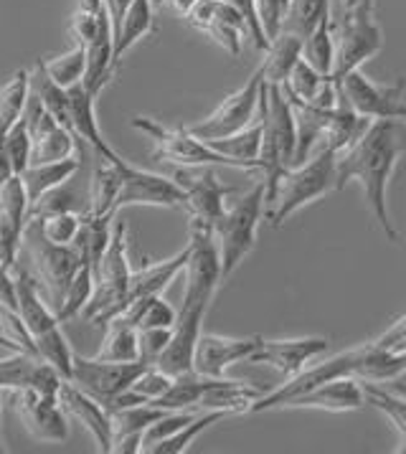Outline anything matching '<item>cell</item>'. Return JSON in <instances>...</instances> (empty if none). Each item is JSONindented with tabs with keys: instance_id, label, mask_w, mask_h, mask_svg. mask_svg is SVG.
Segmentation results:
<instances>
[{
	"instance_id": "obj_1",
	"label": "cell",
	"mask_w": 406,
	"mask_h": 454,
	"mask_svg": "<svg viewBox=\"0 0 406 454\" xmlns=\"http://www.w3.org/2000/svg\"><path fill=\"white\" fill-rule=\"evenodd\" d=\"M402 155H406V120H373L351 147L338 153V191L351 181L361 183L371 214L391 244H399L402 234L388 216L386 191Z\"/></svg>"
},
{
	"instance_id": "obj_9",
	"label": "cell",
	"mask_w": 406,
	"mask_h": 454,
	"mask_svg": "<svg viewBox=\"0 0 406 454\" xmlns=\"http://www.w3.org/2000/svg\"><path fill=\"white\" fill-rule=\"evenodd\" d=\"M406 82L376 84L361 69H355L338 84V97H343L355 114L369 120H406L404 105Z\"/></svg>"
},
{
	"instance_id": "obj_24",
	"label": "cell",
	"mask_w": 406,
	"mask_h": 454,
	"mask_svg": "<svg viewBox=\"0 0 406 454\" xmlns=\"http://www.w3.org/2000/svg\"><path fill=\"white\" fill-rule=\"evenodd\" d=\"M188 254H191V249L185 247V249H181L178 254L170 256L166 262L150 264V267H143V270L129 274V302L137 300V297L163 294L168 285L185 270Z\"/></svg>"
},
{
	"instance_id": "obj_42",
	"label": "cell",
	"mask_w": 406,
	"mask_h": 454,
	"mask_svg": "<svg viewBox=\"0 0 406 454\" xmlns=\"http://www.w3.org/2000/svg\"><path fill=\"white\" fill-rule=\"evenodd\" d=\"M84 69H87V49L82 43H74L72 51L46 61V72L51 74V79L56 84H61L64 90L79 84L84 79Z\"/></svg>"
},
{
	"instance_id": "obj_19",
	"label": "cell",
	"mask_w": 406,
	"mask_h": 454,
	"mask_svg": "<svg viewBox=\"0 0 406 454\" xmlns=\"http://www.w3.org/2000/svg\"><path fill=\"white\" fill-rule=\"evenodd\" d=\"M331 348L328 338H290V340H264L249 364H262L277 368L285 379H293L313 358L323 356Z\"/></svg>"
},
{
	"instance_id": "obj_4",
	"label": "cell",
	"mask_w": 406,
	"mask_h": 454,
	"mask_svg": "<svg viewBox=\"0 0 406 454\" xmlns=\"http://www.w3.org/2000/svg\"><path fill=\"white\" fill-rule=\"evenodd\" d=\"M16 290H19L20 320H23L26 330H28L31 343L36 346L38 356L46 364L54 365L64 379H72L74 353L69 348L66 335L61 333V320L43 302V294H41L38 282L26 270H19L16 272Z\"/></svg>"
},
{
	"instance_id": "obj_43",
	"label": "cell",
	"mask_w": 406,
	"mask_h": 454,
	"mask_svg": "<svg viewBox=\"0 0 406 454\" xmlns=\"http://www.w3.org/2000/svg\"><path fill=\"white\" fill-rule=\"evenodd\" d=\"M31 132H28V122L20 114L19 120L5 129V153L13 168V176H20L28 165H31Z\"/></svg>"
},
{
	"instance_id": "obj_18",
	"label": "cell",
	"mask_w": 406,
	"mask_h": 454,
	"mask_svg": "<svg viewBox=\"0 0 406 454\" xmlns=\"http://www.w3.org/2000/svg\"><path fill=\"white\" fill-rule=\"evenodd\" d=\"M64 376L54 365L31 353H13L11 358L0 361V394L3 391H20L36 388L41 394H59Z\"/></svg>"
},
{
	"instance_id": "obj_38",
	"label": "cell",
	"mask_w": 406,
	"mask_h": 454,
	"mask_svg": "<svg viewBox=\"0 0 406 454\" xmlns=\"http://www.w3.org/2000/svg\"><path fill=\"white\" fill-rule=\"evenodd\" d=\"M31 94V72L20 69L5 84H0V122L8 129L26 109Z\"/></svg>"
},
{
	"instance_id": "obj_33",
	"label": "cell",
	"mask_w": 406,
	"mask_h": 454,
	"mask_svg": "<svg viewBox=\"0 0 406 454\" xmlns=\"http://www.w3.org/2000/svg\"><path fill=\"white\" fill-rule=\"evenodd\" d=\"M152 5H155L152 0H135L128 8L122 26L114 36V69L120 67L122 56L128 54L140 38L148 36L152 31Z\"/></svg>"
},
{
	"instance_id": "obj_27",
	"label": "cell",
	"mask_w": 406,
	"mask_h": 454,
	"mask_svg": "<svg viewBox=\"0 0 406 454\" xmlns=\"http://www.w3.org/2000/svg\"><path fill=\"white\" fill-rule=\"evenodd\" d=\"M302 56V38L293 36L287 31H279L277 36L272 38L269 49L264 51V61L259 64L264 82L267 84H285L287 76L293 74L295 64Z\"/></svg>"
},
{
	"instance_id": "obj_25",
	"label": "cell",
	"mask_w": 406,
	"mask_h": 454,
	"mask_svg": "<svg viewBox=\"0 0 406 454\" xmlns=\"http://www.w3.org/2000/svg\"><path fill=\"white\" fill-rule=\"evenodd\" d=\"M120 160L110 163L105 158H97V168L92 173V188H90V200H92L90 214H94V216H117V196H120V188H122Z\"/></svg>"
},
{
	"instance_id": "obj_17",
	"label": "cell",
	"mask_w": 406,
	"mask_h": 454,
	"mask_svg": "<svg viewBox=\"0 0 406 454\" xmlns=\"http://www.w3.org/2000/svg\"><path fill=\"white\" fill-rule=\"evenodd\" d=\"M56 399L61 403V409L69 414L72 419H76L90 434H92L97 450L102 454L112 452V421L110 411L105 409V403L90 396L87 391H82L74 381L64 379L61 386H59V394Z\"/></svg>"
},
{
	"instance_id": "obj_44",
	"label": "cell",
	"mask_w": 406,
	"mask_h": 454,
	"mask_svg": "<svg viewBox=\"0 0 406 454\" xmlns=\"http://www.w3.org/2000/svg\"><path fill=\"white\" fill-rule=\"evenodd\" d=\"M196 414L193 411H168L158 421H152L145 434H143V452H150L155 444H160L163 439L173 436L178 429H183L188 421H193Z\"/></svg>"
},
{
	"instance_id": "obj_2",
	"label": "cell",
	"mask_w": 406,
	"mask_h": 454,
	"mask_svg": "<svg viewBox=\"0 0 406 454\" xmlns=\"http://www.w3.org/2000/svg\"><path fill=\"white\" fill-rule=\"evenodd\" d=\"M259 120H262V147L257 170L264 176V208L275 200L282 176L295 163L297 128L293 105L279 84H262L259 91Z\"/></svg>"
},
{
	"instance_id": "obj_21",
	"label": "cell",
	"mask_w": 406,
	"mask_h": 454,
	"mask_svg": "<svg viewBox=\"0 0 406 454\" xmlns=\"http://www.w3.org/2000/svg\"><path fill=\"white\" fill-rule=\"evenodd\" d=\"M168 414L166 409H158L152 403H135L110 409L112 421V452L135 454L143 452V434L152 421Z\"/></svg>"
},
{
	"instance_id": "obj_12",
	"label": "cell",
	"mask_w": 406,
	"mask_h": 454,
	"mask_svg": "<svg viewBox=\"0 0 406 454\" xmlns=\"http://www.w3.org/2000/svg\"><path fill=\"white\" fill-rule=\"evenodd\" d=\"M173 181L183 188V208L188 211L191 221L214 229L216 221L226 211V196L234 193V188L223 185L216 178L214 165H203V168H181L178 165L176 173H173Z\"/></svg>"
},
{
	"instance_id": "obj_16",
	"label": "cell",
	"mask_w": 406,
	"mask_h": 454,
	"mask_svg": "<svg viewBox=\"0 0 406 454\" xmlns=\"http://www.w3.org/2000/svg\"><path fill=\"white\" fill-rule=\"evenodd\" d=\"M193 28L214 38L231 56L241 54V41L249 38V28L239 13L223 0H199L185 16Z\"/></svg>"
},
{
	"instance_id": "obj_31",
	"label": "cell",
	"mask_w": 406,
	"mask_h": 454,
	"mask_svg": "<svg viewBox=\"0 0 406 454\" xmlns=\"http://www.w3.org/2000/svg\"><path fill=\"white\" fill-rule=\"evenodd\" d=\"M208 145L214 147L216 153L226 155L229 160H234L237 168L241 170H257L259 147H262V120L252 122L249 128L239 129L229 137H219V140H208Z\"/></svg>"
},
{
	"instance_id": "obj_55",
	"label": "cell",
	"mask_w": 406,
	"mask_h": 454,
	"mask_svg": "<svg viewBox=\"0 0 406 454\" xmlns=\"http://www.w3.org/2000/svg\"><path fill=\"white\" fill-rule=\"evenodd\" d=\"M343 11H355V8H373L376 0H340Z\"/></svg>"
},
{
	"instance_id": "obj_46",
	"label": "cell",
	"mask_w": 406,
	"mask_h": 454,
	"mask_svg": "<svg viewBox=\"0 0 406 454\" xmlns=\"http://www.w3.org/2000/svg\"><path fill=\"white\" fill-rule=\"evenodd\" d=\"M173 327H137V358L143 364L155 365L163 356Z\"/></svg>"
},
{
	"instance_id": "obj_26",
	"label": "cell",
	"mask_w": 406,
	"mask_h": 454,
	"mask_svg": "<svg viewBox=\"0 0 406 454\" xmlns=\"http://www.w3.org/2000/svg\"><path fill=\"white\" fill-rule=\"evenodd\" d=\"M112 74H114V34H112L110 16H107L99 36L87 46V69H84L82 84L92 94H99L102 87L110 82Z\"/></svg>"
},
{
	"instance_id": "obj_54",
	"label": "cell",
	"mask_w": 406,
	"mask_h": 454,
	"mask_svg": "<svg viewBox=\"0 0 406 454\" xmlns=\"http://www.w3.org/2000/svg\"><path fill=\"white\" fill-rule=\"evenodd\" d=\"M79 11H87V13H102V11H105V0H79Z\"/></svg>"
},
{
	"instance_id": "obj_20",
	"label": "cell",
	"mask_w": 406,
	"mask_h": 454,
	"mask_svg": "<svg viewBox=\"0 0 406 454\" xmlns=\"http://www.w3.org/2000/svg\"><path fill=\"white\" fill-rule=\"evenodd\" d=\"M363 403H366L363 383L353 376H346V379L320 383L310 391L300 394L285 409H317L328 414H346V411H358Z\"/></svg>"
},
{
	"instance_id": "obj_3",
	"label": "cell",
	"mask_w": 406,
	"mask_h": 454,
	"mask_svg": "<svg viewBox=\"0 0 406 454\" xmlns=\"http://www.w3.org/2000/svg\"><path fill=\"white\" fill-rule=\"evenodd\" d=\"M332 191H338V153L320 150L282 176L275 200L264 208V214L272 226H282L295 211L325 199Z\"/></svg>"
},
{
	"instance_id": "obj_8",
	"label": "cell",
	"mask_w": 406,
	"mask_h": 454,
	"mask_svg": "<svg viewBox=\"0 0 406 454\" xmlns=\"http://www.w3.org/2000/svg\"><path fill=\"white\" fill-rule=\"evenodd\" d=\"M335 26V20H332ZM338 38H335V59H332L331 79L335 87L355 69H361L363 61L381 51V28L373 20V8H355L343 11L338 19Z\"/></svg>"
},
{
	"instance_id": "obj_23",
	"label": "cell",
	"mask_w": 406,
	"mask_h": 454,
	"mask_svg": "<svg viewBox=\"0 0 406 454\" xmlns=\"http://www.w3.org/2000/svg\"><path fill=\"white\" fill-rule=\"evenodd\" d=\"M267 391H262L249 381H231V379H211L208 388L203 391L199 409L206 411H223V414H244L252 411V406L257 403Z\"/></svg>"
},
{
	"instance_id": "obj_10",
	"label": "cell",
	"mask_w": 406,
	"mask_h": 454,
	"mask_svg": "<svg viewBox=\"0 0 406 454\" xmlns=\"http://www.w3.org/2000/svg\"><path fill=\"white\" fill-rule=\"evenodd\" d=\"M145 368L148 364H143V361H102L97 356L94 358L74 356L69 381H74L82 391H87L107 409L120 394L132 388V383L137 381V376Z\"/></svg>"
},
{
	"instance_id": "obj_48",
	"label": "cell",
	"mask_w": 406,
	"mask_h": 454,
	"mask_svg": "<svg viewBox=\"0 0 406 454\" xmlns=\"http://www.w3.org/2000/svg\"><path fill=\"white\" fill-rule=\"evenodd\" d=\"M170 383H173V376H168L166 371H160L158 365H148V368L137 376V381L132 383V391L140 394V396L150 403V401L160 399L168 388H170Z\"/></svg>"
},
{
	"instance_id": "obj_30",
	"label": "cell",
	"mask_w": 406,
	"mask_h": 454,
	"mask_svg": "<svg viewBox=\"0 0 406 454\" xmlns=\"http://www.w3.org/2000/svg\"><path fill=\"white\" fill-rule=\"evenodd\" d=\"M31 94L41 102V107L54 114V120L61 128L72 129V120H69V91L64 90L61 84H56L54 79H51V74L46 72V59H38L36 67L31 69Z\"/></svg>"
},
{
	"instance_id": "obj_5",
	"label": "cell",
	"mask_w": 406,
	"mask_h": 454,
	"mask_svg": "<svg viewBox=\"0 0 406 454\" xmlns=\"http://www.w3.org/2000/svg\"><path fill=\"white\" fill-rule=\"evenodd\" d=\"M262 214H264V183H259L249 193H244L216 221L214 239H216V247H219L223 279H229L231 272L244 262V256L254 249Z\"/></svg>"
},
{
	"instance_id": "obj_28",
	"label": "cell",
	"mask_w": 406,
	"mask_h": 454,
	"mask_svg": "<svg viewBox=\"0 0 406 454\" xmlns=\"http://www.w3.org/2000/svg\"><path fill=\"white\" fill-rule=\"evenodd\" d=\"M79 160L76 158H66V160H56V163H38L28 165L20 178H23V185H26V196H28V208L36 203L43 193L54 191L59 185L69 181L79 170Z\"/></svg>"
},
{
	"instance_id": "obj_35",
	"label": "cell",
	"mask_w": 406,
	"mask_h": 454,
	"mask_svg": "<svg viewBox=\"0 0 406 454\" xmlns=\"http://www.w3.org/2000/svg\"><path fill=\"white\" fill-rule=\"evenodd\" d=\"M102 361H140L137 358V327L114 317L107 325V335L97 353Z\"/></svg>"
},
{
	"instance_id": "obj_41",
	"label": "cell",
	"mask_w": 406,
	"mask_h": 454,
	"mask_svg": "<svg viewBox=\"0 0 406 454\" xmlns=\"http://www.w3.org/2000/svg\"><path fill=\"white\" fill-rule=\"evenodd\" d=\"M229 414H223V411H206L203 417H196L193 421H188L183 429H178L173 436H168V439H163L160 444H155L152 450H150V454H181L185 452L199 436L211 427V424H216V421H222V419H226Z\"/></svg>"
},
{
	"instance_id": "obj_39",
	"label": "cell",
	"mask_w": 406,
	"mask_h": 454,
	"mask_svg": "<svg viewBox=\"0 0 406 454\" xmlns=\"http://www.w3.org/2000/svg\"><path fill=\"white\" fill-rule=\"evenodd\" d=\"M302 59L323 74H332V59H335V38H332V19L323 20L310 36L302 41Z\"/></svg>"
},
{
	"instance_id": "obj_7",
	"label": "cell",
	"mask_w": 406,
	"mask_h": 454,
	"mask_svg": "<svg viewBox=\"0 0 406 454\" xmlns=\"http://www.w3.org/2000/svg\"><path fill=\"white\" fill-rule=\"evenodd\" d=\"M132 128L143 132L152 143V158L160 163L181 165V168H203V165H229L237 168L234 160L216 153L208 143L191 135L188 128H168L152 117H132Z\"/></svg>"
},
{
	"instance_id": "obj_11",
	"label": "cell",
	"mask_w": 406,
	"mask_h": 454,
	"mask_svg": "<svg viewBox=\"0 0 406 454\" xmlns=\"http://www.w3.org/2000/svg\"><path fill=\"white\" fill-rule=\"evenodd\" d=\"M264 84V74L262 67L257 72L246 79V84L241 90L231 91L222 105L216 107L214 114H208L206 120L191 125V135H196L199 140L208 143V140H219V137H229L239 129L249 128L254 122V114L259 112V91Z\"/></svg>"
},
{
	"instance_id": "obj_53",
	"label": "cell",
	"mask_w": 406,
	"mask_h": 454,
	"mask_svg": "<svg viewBox=\"0 0 406 454\" xmlns=\"http://www.w3.org/2000/svg\"><path fill=\"white\" fill-rule=\"evenodd\" d=\"M0 348H5V350H11V353H26L20 343H16L5 330H0Z\"/></svg>"
},
{
	"instance_id": "obj_22",
	"label": "cell",
	"mask_w": 406,
	"mask_h": 454,
	"mask_svg": "<svg viewBox=\"0 0 406 454\" xmlns=\"http://www.w3.org/2000/svg\"><path fill=\"white\" fill-rule=\"evenodd\" d=\"M69 120H72V129L79 137V143H87L97 153V158H105V160H120V155L110 147V143L102 137L99 125H97V112H94V99L97 94L87 90L82 82L69 87Z\"/></svg>"
},
{
	"instance_id": "obj_56",
	"label": "cell",
	"mask_w": 406,
	"mask_h": 454,
	"mask_svg": "<svg viewBox=\"0 0 406 454\" xmlns=\"http://www.w3.org/2000/svg\"><path fill=\"white\" fill-rule=\"evenodd\" d=\"M391 388H396V391H402V394H406L404 383H391Z\"/></svg>"
},
{
	"instance_id": "obj_34",
	"label": "cell",
	"mask_w": 406,
	"mask_h": 454,
	"mask_svg": "<svg viewBox=\"0 0 406 454\" xmlns=\"http://www.w3.org/2000/svg\"><path fill=\"white\" fill-rule=\"evenodd\" d=\"M208 381H211V376H201L196 371L181 373V376L173 379L170 388L160 399L150 401V403L158 406V409H166V411H191L193 406L201 403V396L203 391L208 388Z\"/></svg>"
},
{
	"instance_id": "obj_50",
	"label": "cell",
	"mask_w": 406,
	"mask_h": 454,
	"mask_svg": "<svg viewBox=\"0 0 406 454\" xmlns=\"http://www.w3.org/2000/svg\"><path fill=\"white\" fill-rule=\"evenodd\" d=\"M107 20V11L102 13H87V11H76L72 20H69V34L74 36L76 43H82L84 49L92 43L94 38L99 36L102 23Z\"/></svg>"
},
{
	"instance_id": "obj_32",
	"label": "cell",
	"mask_w": 406,
	"mask_h": 454,
	"mask_svg": "<svg viewBox=\"0 0 406 454\" xmlns=\"http://www.w3.org/2000/svg\"><path fill=\"white\" fill-rule=\"evenodd\" d=\"M328 19H332L331 0H287L279 31H287V34L305 41L323 20Z\"/></svg>"
},
{
	"instance_id": "obj_47",
	"label": "cell",
	"mask_w": 406,
	"mask_h": 454,
	"mask_svg": "<svg viewBox=\"0 0 406 454\" xmlns=\"http://www.w3.org/2000/svg\"><path fill=\"white\" fill-rule=\"evenodd\" d=\"M226 5H231L237 13H239L244 23H246V28H249V38L254 41V46H257L259 51H267L269 49V38L264 34V28H262V19H259V3L257 0H223Z\"/></svg>"
},
{
	"instance_id": "obj_52",
	"label": "cell",
	"mask_w": 406,
	"mask_h": 454,
	"mask_svg": "<svg viewBox=\"0 0 406 454\" xmlns=\"http://www.w3.org/2000/svg\"><path fill=\"white\" fill-rule=\"evenodd\" d=\"M155 5H166V8H170L173 13H178V16H188L191 13V8L199 3V0H152Z\"/></svg>"
},
{
	"instance_id": "obj_15",
	"label": "cell",
	"mask_w": 406,
	"mask_h": 454,
	"mask_svg": "<svg viewBox=\"0 0 406 454\" xmlns=\"http://www.w3.org/2000/svg\"><path fill=\"white\" fill-rule=\"evenodd\" d=\"M264 338H226V335H211L201 333L196 353H193V371L201 376L219 379L234 364H249V358L257 353Z\"/></svg>"
},
{
	"instance_id": "obj_40",
	"label": "cell",
	"mask_w": 406,
	"mask_h": 454,
	"mask_svg": "<svg viewBox=\"0 0 406 454\" xmlns=\"http://www.w3.org/2000/svg\"><path fill=\"white\" fill-rule=\"evenodd\" d=\"M94 285H97V277H94L92 267H90V264H82L79 272L74 274V279H72L69 287H66L64 302H61V308L56 312V317H59L61 323H66V320H72L76 315H82L84 305L92 300Z\"/></svg>"
},
{
	"instance_id": "obj_51",
	"label": "cell",
	"mask_w": 406,
	"mask_h": 454,
	"mask_svg": "<svg viewBox=\"0 0 406 454\" xmlns=\"http://www.w3.org/2000/svg\"><path fill=\"white\" fill-rule=\"evenodd\" d=\"M132 3H135V0H105V11H107V16H110L112 34H114V36H117V31H120V26H122V19H125V13H128V8Z\"/></svg>"
},
{
	"instance_id": "obj_29",
	"label": "cell",
	"mask_w": 406,
	"mask_h": 454,
	"mask_svg": "<svg viewBox=\"0 0 406 454\" xmlns=\"http://www.w3.org/2000/svg\"><path fill=\"white\" fill-rule=\"evenodd\" d=\"M112 218L94 216L90 211L82 214V226H79V234L72 241V247L76 249V254L82 256V264H90L92 272L97 274V267L102 262V256L107 252V244H110L112 234Z\"/></svg>"
},
{
	"instance_id": "obj_37",
	"label": "cell",
	"mask_w": 406,
	"mask_h": 454,
	"mask_svg": "<svg viewBox=\"0 0 406 454\" xmlns=\"http://www.w3.org/2000/svg\"><path fill=\"white\" fill-rule=\"evenodd\" d=\"M76 145H79V137H76L74 132L59 125L51 132H46L43 137L34 140V147H31V165L56 163V160L74 158Z\"/></svg>"
},
{
	"instance_id": "obj_13",
	"label": "cell",
	"mask_w": 406,
	"mask_h": 454,
	"mask_svg": "<svg viewBox=\"0 0 406 454\" xmlns=\"http://www.w3.org/2000/svg\"><path fill=\"white\" fill-rule=\"evenodd\" d=\"M122 188L117 196V211L125 206H158V208H178L185 203L183 188L173 178L155 176L143 168H135L128 160H120Z\"/></svg>"
},
{
	"instance_id": "obj_36",
	"label": "cell",
	"mask_w": 406,
	"mask_h": 454,
	"mask_svg": "<svg viewBox=\"0 0 406 454\" xmlns=\"http://www.w3.org/2000/svg\"><path fill=\"white\" fill-rule=\"evenodd\" d=\"M363 383V394H366V403L376 406L379 411H384L386 419L399 429V434L404 436L406 444V394L396 391V388H384V386H376L371 381ZM402 452H406V447H402Z\"/></svg>"
},
{
	"instance_id": "obj_6",
	"label": "cell",
	"mask_w": 406,
	"mask_h": 454,
	"mask_svg": "<svg viewBox=\"0 0 406 454\" xmlns=\"http://www.w3.org/2000/svg\"><path fill=\"white\" fill-rule=\"evenodd\" d=\"M23 247L28 249V256H31V262L36 267L38 282H41L38 287L46 292L54 312H59L69 282L74 279V274L82 267V256L76 254V249L72 244L61 247V244L49 241L46 234H43V229H41L38 218H28L26 221Z\"/></svg>"
},
{
	"instance_id": "obj_49",
	"label": "cell",
	"mask_w": 406,
	"mask_h": 454,
	"mask_svg": "<svg viewBox=\"0 0 406 454\" xmlns=\"http://www.w3.org/2000/svg\"><path fill=\"white\" fill-rule=\"evenodd\" d=\"M72 206H74V193H72V191H64V188L59 185L54 191L43 193V196L28 208V218L54 216V214H61V211H72ZM28 218H26V221H28Z\"/></svg>"
},
{
	"instance_id": "obj_14",
	"label": "cell",
	"mask_w": 406,
	"mask_h": 454,
	"mask_svg": "<svg viewBox=\"0 0 406 454\" xmlns=\"http://www.w3.org/2000/svg\"><path fill=\"white\" fill-rule=\"evenodd\" d=\"M11 403L16 406L26 429L36 439L54 442V444H61L69 439L66 411L61 409L54 394H41L36 388H20V391H13Z\"/></svg>"
},
{
	"instance_id": "obj_45",
	"label": "cell",
	"mask_w": 406,
	"mask_h": 454,
	"mask_svg": "<svg viewBox=\"0 0 406 454\" xmlns=\"http://www.w3.org/2000/svg\"><path fill=\"white\" fill-rule=\"evenodd\" d=\"M41 221V229L49 241L54 244H61V247H69L74 237L79 234V226H82V214H74V211H61V214H54V216L38 218Z\"/></svg>"
}]
</instances>
